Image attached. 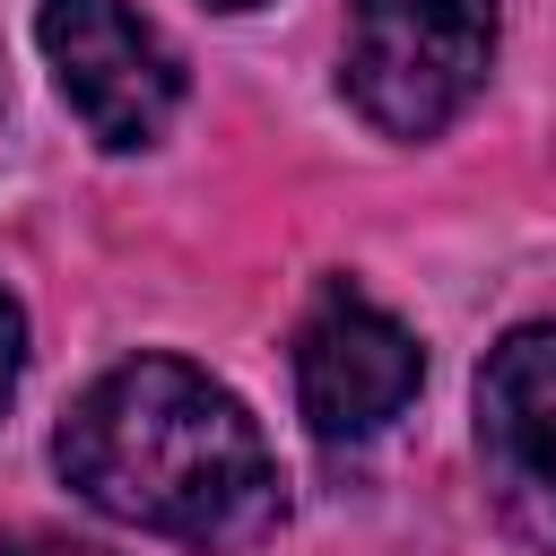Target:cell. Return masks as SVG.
I'll return each mask as SVG.
<instances>
[{
    "label": "cell",
    "instance_id": "cell-1",
    "mask_svg": "<svg viewBox=\"0 0 556 556\" xmlns=\"http://www.w3.org/2000/svg\"><path fill=\"white\" fill-rule=\"evenodd\" d=\"M61 478L148 539L252 547L278 530V460L252 408L182 356H130L78 391L52 443Z\"/></svg>",
    "mask_w": 556,
    "mask_h": 556
},
{
    "label": "cell",
    "instance_id": "cell-3",
    "mask_svg": "<svg viewBox=\"0 0 556 556\" xmlns=\"http://www.w3.org/2000/svg\"><path fill=\"white\" fill-rule=\"evenodd\" d=\"M35 43H43L52 78H61V104L104 148L165 139V122L182 104V61L130 0H43L35 9Z\"/></svg>",
    "mask_w": 556,
    "mask_h": 556
},
{
    "label": "cell",
    "instance_id": "cell-8",
    "mask_svg": "<svg viewBox=\"0 0 556 556\" xmlns=\"http://www.w3.org/2000/svg\"><path fill=\"white\" fill-rule=\"evenodd\" d=\"M208 9H261V0H208Z\"/></svg>",
    "mask_w": 556,
    "mask_h": 556
},
{
    "label": "cell",
    "instance_id": "cell-6",
    "mask_svg": "<svg viewBox=\"0 0 556 556\" xmlns=\"http://www.w3.org/2000/svg\"><path fill=\"white\" fill-rule=\"evenodd\" d=\"M17 365H26V313H17V295L0 287V408H9V391H17Z\"/></svg>",
    "mask_w": 556,
    "mask_h": 556
},
{
    "label": "cell",
    "instance_id": "cell-4",
    "mask_svg": "<svg viewBox=\"0 0 556 556\" xmlns=\"http://www.w3.org/2000/svg\"><path fill=\"white\" fill-rule=\"evenodd\" d=\"M478 460L495 521L556 547V321H521L478 365Z\"/></svg>",
    "mask_w": 556,
    "mask_h": 556
},
{
    "label": "cell",
    "instance_id": "cell-7",
    "mask_svg": "<svg viewBox=\"0 0 556 556\" xmlns=\"http://www.w3.org/2000/svg\"><path fill=\"white\" fill-rule=\"evenodd\" d=\"M0 556H113V547H87V539H9Z\"/></svg>",
    "mask_w": 556,
    "mask_h": 556
},
{
    "label": "cell",
    "instance_id": "cell-5",
    "mask_svg": "<svg viewBox=\"0 0 556 556\" xmlns=\"http://www.w3.org/2000/svg\"><path fill=\"white\" fill-rule=\"evenodd\" d=\"M417 339L408 321H391L374 295H356L348 278H330L295 330V400L313 417V434L330 443H356L374 426H391L408 400H417Z\"/></svg>",
    "mask_w": 556,
    "mask_h": 556
},
{
    "label": "cell",
    "instance_id": "cell-2",
    "mask_svg": "<svg viewBox=\"0 0 556 556\" xmlns=\"http://www.w3.org/2000/svg\"><path fill=\"white\" fill-rule=\"evenodd\" d=\"M495 70V0H348V104L382 139H434Z\"/></svg>",
    "mask_w": 556,
    "mask_h": 556
}]
</instances>
